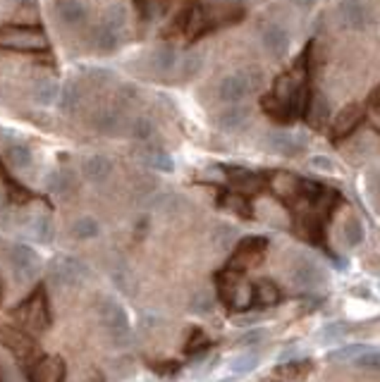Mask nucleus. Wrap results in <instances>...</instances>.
I'll return each mask as SVG.
<instances>
[{"label": "nucleus", "mask_w": 380, "mask_h": 382, "mask_svg": "<svg viewBox=\"0 0 380 382\" xmlns=\"http://www.w3.org/2000/svg\"><path fill=\"white\" fill-rule=\"evenodd\" d=\"M323 270L316 261H311V258H299V261L294 263L292 268V282L296 287H301V289H311V287H318L320 282H323Z\"/></svg>", "instance_id": "11"}, {"label": "nucleus", "mask_w": 380, "mask_h": 382, "mask_svg": "<svg viewBox=\"0 0 380 382\" xmlns=\"http://www.w3.org/2000/svg\"><path fill=\"white\" fill-rule=\"evenodd\" d=\"M306 115H308V120H311V125H323V122L330 117V105L325 101V96L313 93L311 103H308V108H306Z\"/></svg>", "instance_id": "27"}, {"label": "nucleus", "mask_w": 380, "mask_h": 382, "mask_svg": "<svg viewBox=\"0 0 380 382\" xmlns=\"http://www.w3.org/2000/svg\"><path fill=\"white\" fill-rule=\"evenodd\" d=\"M342 239H344V244L347 246H361L364 244V239H366V229H364V222L359 220V217H349L347 222H344V227H342Z\"/></svg>", "instance_id": "25"}, {"label": "nucleus", "mask_w": 380, "mask_h": 382, "mask_svg": "<svg viewBox=\"0 0 380 382\" xmlns=\"http://www.w3.org/2000/svg\"><path fill=\"white\" fill-rule=\"evenodd\" d=\"M141 161H144V165L160 170V172H172L175 170V161H172L170 153L165 149H156V146H151V149L141 153Z\"/></svg>", "instance_id": "19"}, {"label": "nucleus", "mask_w": 380, "mask_h": 382, "mask_svg": "<svg viewBox=\"0 0 380 382\" xmlns=\"http://www.w3.org/2000/svg\"><path fill=\"white\" fill-rule=\"evenodd\" d=\"M280 301V289L275 287V282L270 280H261L256 287H254V303L258 306H275Z\"/></svg>", "instance_id": "21"}, {"label": "nucleus", "mask_w": 380, "mask_h": 382, "mask_svg": "<svg viewBox=\"0 0 380 382\" xmlns=\"http://www.w3.org/2000/svg\"><path fill=\"white\" fill-rule=\"evenodd\" d=\"M17 320L34 334H44L51 325V308L48 299H46L44 287H39L25 303L17 308Z\"/></svg>", "instance_id": "1"}, {"label": "nucleus", "mask_w": 380, "mask_h": 382, "mask_svg": "<svg viewBox=\"0 0 380 382\" xmlns=\"http://www.w3.org/2000/svg\"><path fill=\"white\" fill-rule=\"evenodd\" d=\"M261 41H263V48L275 57H282L287 55L289 50V34L284 32L282 27L277 25H268L261 34Z\"/></svg>", "instance_id": "13"}, {"label": "nucleus", "mask_w": 380, "mask_h": 382, "mask_svg": "<svg viewBox=\"0 0 380 382\" xmlns=\"http://www.w3.org/2000/svg\"><path fill=\"white\" fill-rule=\"evenodd\" d=\"M266 146H268L273 153H277V156L294 158L306 149V139L289 132H273L270 137L266 139Z\"/></svg>", "instance_id": "10"}, {"label": "nucleus", "mask_w": 380, "mask_h": 382, "mask_svg": "<svg viewBox=\"0 0 380 382\" xmlns=\"http://www.w3.org/2000/svg\"><path fill=\"white\" fill-rule=\"evenodd\" d=\"M263 337H266V334L261 330H251V332L242 334V337L237 339V344H240V346H256V344L263 342Z\"/></svg>", "instance_id": "46"}, {"label": "nucleus", "mask_w": 380, "mask_h": 382, "mask_svg": "<svg viewBox=\"0 0 380 382\" xmlns=\"http://www.w3.org/2000/svg\"><path fill=\"white\" fill-rule=\"evenodd\" d=\"M98 232H100V225H98L96 217H91V215L79 217V220H74V225H72V237L79 239V242H89V239H96Z\"/></svg>", "instance_id": "22"}, {"label": "nucleus", "mask_w": 380, "mask_h": 382, "mask_svg": "<svg viewBox=\"0 0 380 382\" xmlns=\"http://www.w3.org/2000/svg\"><path fill=\"white\" fill-rule=\"evenodd\" d=\"M98 311H100V322H103L108 337L112 339V342L122 344L124 339L129 337V330H132L127 311H124L117 301H112V299H105Z\"/></svg>", "instance_id": "4"}, {"label": "nucleus", "mask_w": 380, "mask_h": 382, "mask_svg": "<svg viewBox=\"0 0 380 382\" xmlns=\"http://www.w3.org/2000/svg\"><path fill=\"white\" fill-rule=\"evenodd\" d=\"M58 96H60V86L53 79H39L32 86V98L44 108H51L53 103H58Z\"/></svg>", "instance_id": "18"}, {"label": "nucleus", "mask_w": 380, "mask_h": 382, "mask_svg": "<svg viewBox=\"0 0 380 382\" xmlns=\"http://www.w3.org/2000/svg\"><path fill=\"white\" fill-rule=\"evenodd\" d=\"M337 15H340L342 25L347 29H354V32L366 29L368 22H371V10H368V5L361 3V0H340Z\"/></svg>", "instance_id": "8"}, {"label": "nucleus", "mask_w": 380, "mask_h": 382, "mask_svg": "<svg viewBox=\"0 0 380 382\" xmlns=\"http://www.w3.org/2000/svg\"><path fill=\"white\" fill-rule=\"evenodd\" d=\"M258 366V354H242L232 361V370L235 373H249Z\"/></svg>", "instance_id": "36"}, {"label": "nucleus", "mask_w": 380, "mask_h": 382, "mask_svg": "<svg viewBox=\"0 0 380 382\" xmlns=\"http://www.w3.org/2000/svg\"><path fill=\"white\" fill-rule=\"evenodd\" d=\"M308 168L320 170V172H332V170H335V163H332V158H328V156H313V158H308Z\"/></svg>", "instance_id": "44"}, {"label": "nucleus", "mask_w": 380, "mask_h": 382, "mask_svg": "<svg viewBox=\"0 0 380 382\" xmlns=\"http://www.w3.org/2000/svg\"><path fill=\"white\" fill-rule=\"evenodd\" d=\"M373 120H376V125L380 127V110H376V113H373Z\"/></svg>", "instance_id": "50"}, {"label": "nucleus", "mask_w": 380, "mask_h": 382, "mask_svg": "<svg viewBox=\"0 0 380 382\" xmlns=\"http://www.w3.org/2000/svg\"><path fill=\"white\" fill-rule=\"evenodd\" d=\"M34 234H37V239H39V242H44V244L53 242V220H51V215H41V217L34 220Z\"/></svg>", "instance_id": "35"}, {"label": "nucleus", "mask_w": 380, "mask_h": 382, "mask_svg": "<svg viewBox=\"0 0 380 382\" xmlns=\"http://www.w3.org/2000/svg\"><path fill=\"white\" fill-rule=\"evenodd\" d=\"M110 79H112L110 69H103V67L86 69V81H91V84H108Z\"/></svg>", "instance_id": "40"}, {"label": "nucleus", "mask_w": 380, "mask_h": 382, "mask_svg": "<svg viewBox=\"0 0 380 382\" xmlns=\"http://www.w3.org/2000/svg\"><path fill=\"white\" fill-rule=\"evenodd\" d=\"M79 98L81 93L77 89L74 81H67L65 86H60V96H58V105L65 110V113H72V110L79 108Z\"/></svg>", "instance_id": "30"}, {"label": "nucleus", "mask_w": 380, "mask_h": 382, "mask_svg": "<svg viewBox=\"0 0 380 382\" xmlns=\"http://www.w3.org/2000/svg\"><path fill=\"white\" fill-rule=\"evenodd\" d=\"M218 382H230V380H218Z\"/></svg>", "instance_id": "52"}, {"label": "nucleus", "mask_w": 380, "mask_h": 382, "mask_svg": "<svg viewBox=\"0 0 380 382\" xmlns=\"http://www.w3.org/2000/svg\"><path fill=\"white\" fill-rule=\"evenodd\" d=\"M0 48L22 50V53H41L48 48V39L41 29L32 27H3L0 29Z\"/></svg>", "instance_id": "2"}, {"label": "nucleus", "mask_w": 380, "mask_h": 382, "mask_svg": "<svg viewBox=\"0 0 380 382\" xmlns=\"http://www.w3.org/2000/svg\"><path fill=\"white\" fill-rule=\"evenodd\" d=\"M249 93H254V89H251V81H249L247 69L228 74L221 81V86H218V96H221V101L225 103H240L244 101Z\"/></svg>", "instance_id": "7"}, {"label": "nucleus", "mask_w": 380, "mask_h": 382, "mask_svg": "<svg viewBox=\"0 0 380 382\" xmlns=\"http://www.w3.org/2000/svg\"><path fill=\"white\" fill-rule=\"evenodd\" d=\"M249 122V108L244 105H230L228 110H223L221 117H218V125L225 132H240Z\"/></svg>", "instance_id": "17"}, {"label": "nucleus", "mask_w": 380, "mask_h": 382, "mask_svg": "<svg viewBox=\"0 0 380 382\" xmlns=\"http://www.w3.org/2000/svg\"><path fill=\"white\" fill-rule=\"evenodd\" d=\"M221 294L235 311H247L254 303V287L242 282L235 273H225L221 278Z\"/></svg>", "instance_id": "6"}, {"label": "nucleus", "mask_w": 380, "mask_h": 382, "mask_svg": "<svg viewBox=\"0 0 380 382\" xmlns=\"http://www.w3.org/2000/svg\"><path fill=\"white\" fill-rule=\"evenodd\" d=\"M48 278L55 287H79L89 278V270L79 258L72 256H58L51 261Z\"/></svg>", "instance_id": "3"}, {"label": "nucleus", "mask_w": 380, "mask_h": 382, "mask_svg": "<svg viewBox=\"0 0 380 382\" xmlns=\"http://www.w3.org/2000/svg\"><path fill=\"white\" fill-rule=\"evenodd\" d=\"M294 3L299 5L301 10H306V8H311V5H313V0H294Z\"/></svg>", "instance_id": "49"}, {"label": "nucleus", "mask_w": 380, "mask_h": 382, "mask_svg": "<svg viewBox=\"0 0 380 382\" xmlns=\"http://www.w3.org/2000/svg\"><path fill=\"white\" fill-rule=\"evenodd\" d=\"M8 258H10V266H13L15 278L20 280V282H32L39 275L41 258H39L37 251L32 249V246L15 244L13 249H10Z\"/></svg>", "instance_id": "5"}, {"label": "nucleus", "mask_w": 380, "mask_h": 382, "mask_svg": "<svg viewBox=\"0 0 380 382\" xmlns=\"http://www.w3.org/2000/svg\"><path fill=\"white\" fill-rule=\"evenodd\" d=\"M354 363L364 370H378L380 373V351H364L361 356H356Z\"/></svg>", "instance_id": "37"}, {"label": "nucleus", "mask_w": 380, "mask_h": 382, "mask_svg": "<svg viewBox=\"0 0 380 382\" xmlns=\"http://www.w3.org/2000/svg\"><path fill=\"white\" fill-rule=\"evenodd\" d=\"M93 46L98 48V53H115L120 48V36H117V32H112L108 27H100L96 34H93Z\"/></svg>", "instance_id": "26"}, {"label": "nucleus", "mask_w": 380, "mask_h": 382, "mask_svg": "<svg viewBox=\"0 0 380 382\" xmlns=\"http://www.w3.org/2000/svg\"><path fill=\"white\" fill-rule=\"evenodd\" d=\"M124 22H127V10L122 5H110L103 13V27L112 29V32H122Z\"/></svg>", "instance_id": "32"}, {"label": "nucleus", "mask_w": 380, "mask_h": 382, "mask_svg": "<svg viewBox=\"0 0 380 382\" xmlns=\"http://www.w3.org/2000/svg\"><path fill=\"white\" fill-rule=\"evenodd\" d=\"M3 342L10 346V349H15L17 354H27L29 351V342L25 337H20L17 332H5L3 334Z\"/></svg>", "instance_id": "38"}, {"label": "nucleus", "mask_w": 380, "mask_h": 382, "mask_svg": "<svg viewBox=\"0 0 380 382\" xmlns=\"http://www.w3.org/2000/svg\"><path fill=\"white\" fill-rule=\"evenodd\" d=\"M373 189H376V193L380 196V170H378L376 175H373Z\"/></svg>", "instance_id": "48"}, {"label": "nucleus", "mask_w": 380, "mask_h": 382, "mask_svg": "<svg viewBox=\"0 0 380 382\" xmlns=\"http://www.w3.org/2000/svg\"><path fill=\"white\" fill-rule=\"evenodd\" d=\"M201 69H204V55H201V53H184L182 64H180V72L184 79L197 76Z\"/></svg>", "instance_id": "33"}, {"label": "nucleus", "mask_w": 380, "mask_h": 382, "mask_svg": "<svg viewBox=\"0 0 380 382\" xmlns=\"http://www.w3.org/2000/svg\"><path fill=\"white\" fill-rule=\"evenodd\" d=\"M65 363L60 356H44L29 370V382H63Z\"/></svg>", "instance_id": "9"}, {"label": "nucleus", "mask_w": 380, "mask_h": 382, "mask_svg": "<svg viewBox=\"0 0 380 382\" xmlns=\"http://www.w3.org/2000/svg\"><path fill=\"white\" fill-rule=\"evenodd\" d=\"M311 370H313L311 361H294V363H284V366H277L275 373H273V378L282 380V382H294V380L306 378Z\"/></svg>", "instance_id": "20"}, {"label": "nucleus", "mask_w": 380, "mask_h": 382, "mask_svg": "<svg viewBox=\"0 0 380 382\" xmlns=\"http://www.w3.org/2000/svg\"><path fill=\"white\" fill-rule=\"evenodd\" d=\"M225 205H228L230 210H235L237 215H249L247 201H244V196H240V193H230V196L225 198Z\"/></svg>", "instance_id": "41"}, {"label": "nucleus", "mask_w": 380, "mask_h": 382, "mask_svg": "<svg viewBox=\"0 0 380 382\" xmlns=\"http://www.w3.org/2000/svg\"><path fill=\"white\" fill-rule=\"evenodd\" d=\"M46 184H48V191H53V193H65L67 179H65V175H60V172H51L48 179H46Z\"/></svg>", "instance_id": "45"}, {"label": "nucleus", "mask_w": 380, "mask_h": 382, "mask_svg": "<svg viewBox=\"0 0 380 382\" xmlns=\"http://www.w3.org/2000/svg\"><path fill=\"white\" fill-rule=\"evenodd\" d=\"M175 64H177V53L172 46H160V48L153 53V67H156L158 72H170Z\"/></svg>", "instance_id": "31"}, {"label": "nucleus", "mask_w": 380, "mask_h": 382, "mask_svg": "<svg viewBox=\"0 0 380 382\" xmlns=\"http://www.w3.org/2000/svg\"><path fill=\"white\" fill-rule=\"evenodd\" d=\"M192 311H197V313H211L213 311V296L209 292H199L197 296H194L192 301Z\"/></svg>", "instance_id": "39"}, {"label": "nucleus", "mask_w": 380, "mask_h": 382, "mask_svg": "<svg viewBox=\"0 0 380 382\" xmlns=\"http://www.w3.org/2000/svg\"><path fill=\"white\" fill-rule=\"evenodd\" d=\"M206 344H209V337H206L201 330H194L192 332V339L187 342V354H197V351L206 349Z\"/></svg>", "instance_id": "43"}, {"label": "nucleus", "mask_w": 380, "mask_h": 382, "mask_svg": "<svg viewBox=\"0 0 380 382\" xmlns=\"http://www.w3.org/2000/svg\"><path fill=\"white\" fill-rule=\"evenodd\" d=\"M361 120H364V110H361L359 105L344 110V113L337 117V122H335V134H337V137H342V134H349L352 129L359 127Z\"/></svg>", "instance_id": "23"}, {"label": "nucleus", "mask_w": 380, "mask_h": 382, "mask_svg": "<svg viewBox=\"0 0 380 382\" xmlns=\"http://www.w3.org/2000/svg\"><path fill=\"white\" fill-rule=\"evenodd\" d=\"M136 10H139V15L141 17H156L158 13V5H156V0H136Z\"/></svg>", "instance_id": "47"}, {"label": "nucleus", "mask_w": 380, "mask_h": 382, "mask_svg": "<svg viewBox=\"0 0 380 382\" xmlns=\"http://www.w3.org/2000/svg\"><path fill=\"white\" fill-rule=\"evenodd\" d=\"M268 246V239L263 237H249L240 246H237V254L232 258V268H244L251 266L254 261H258L263 256V249Z\"/></svg>", "instance_id": "12"}, {"label": "nucleus", "mask_w": 380, "mask_h": 382, "mask_svg": "<svg viewBox=\"0 0 380 382\" xmlns=\"http://www.w3.org/2000/svg\"><path fill=\"white\" fill-rule=\"evenodd\" d=\"M17 3H27V0H17Z\"/></svg>", "instance_id": "51"}, {"label": "nucleus", "mask_w": 380, "mask_h": 382, "mask_svg": "<svg viewBox=\"0 0 380 382\" xmlns=\"http://www.w3.org/2000/svg\"><path fill=\"white\" fill-rule=\"evenodd\" d=\"M93 127H96L100 134L117 137V134H122V129H124V120L117 110L105 108V110H98V113L93 115Z\"/></svg>", "instance_id": "16"}, {"label": "nucleus", "mask_w": 380, "mask_h": 382, "mask_svg": "<svg viewBox=\"0 0 380 382\" xmlns=\"http://www.w3.org/2000/svg\"><path fill=\"white\" fill-rule=\"evenodd\" d=\"M5 158H8V163L17 170H25L32 165V149H29L27 144H10L8 149H5Z\"/></svg>", "instance_id": "24"}, {"label": "nucleus", "mask_w": 380, "mask_h": 382, "mask_svg": "<svg viewBox=\"0 0 380 382\" xmlns=\"http://www.w3.org/2000/svg\"><path fill=\"white\" fill-rule=\"evenodd\" d=\"M81 170H84V177L91 182V184H103L112 175V163L105 156H91L84 161V168Z\"/></svg>", "instance_id": "14"}, {"label": "nucleus", "mask_w": 380, "mask_h": 382, "mask_svg": "<svg viewBox=\"0 0 380 382\" xmlns=\"http://www.w3.org/2000/svg\"><path fill=\"white\" fill-rule=\"evenodd\" d=\"M129 134L136 139V141H151L153 134H156V127H153L151 120H146V117H136V120L129 125Z\"/></svg>", "instance_id": "34"}, {"label": "nucleus", "mask_w": 380, "mask_h": 382, "mask_svg": "<svg viewBox=\"0 0 380 382\" xmlns=\"http://www.w3.org/2000/svg\"><path fill=\"white\" fill-rule=\"evenodd\" d=\"M213 237H216V244H218V246H223V249H228V246L232 244V239L237 237V232H235L232 227L223 225V227H218V229H216V234H213Z\"/></svg>", "instance_id": "42"}, {"label": "nucleus", "mask_w": 380, "mask_h": 382, "mask_svg": "<svg viewBox=\"0 0 380 382\" xmlns=\"http://www.w3.org/2000/svg\"><path fill=\"white\" fill-rule=\"evenodd\" d=\"M273 189L284 198H292L294 193H301V179H296L287 172H280L273 177Z\"/></svg>", "instance_id": "28"}, {"label": "nucleus", "mask_w": 380, "mask_h": 382, "mask_svg": "<svg viewBox=\"0 0 380 382\" xmlns=\"http://www.w3.org/2000/svg\"><path fill=\"white\" fill-rule=\"evenodd\" d=\"M55 15L65 25L77 27L86 20V8L81 0H55Z\"/></svg>", "instance_id": "15"}, {"label": "nucleus", "mask_w": 380, "mask_h": 382, "mask_svg": "<svg viewBox=\"0 0 380 382\" xmlns=\"http://www.w3.org/2000/svg\"><path fill=\"white\" fill-rule=\"evenodd\" d=\"M228 175H230V182H232V184H235L240 191H256V189H258V184H261V179H258L254 172H249V170L232 168Z\"/></svg>", "instance_id": "29"}]
</instances>
